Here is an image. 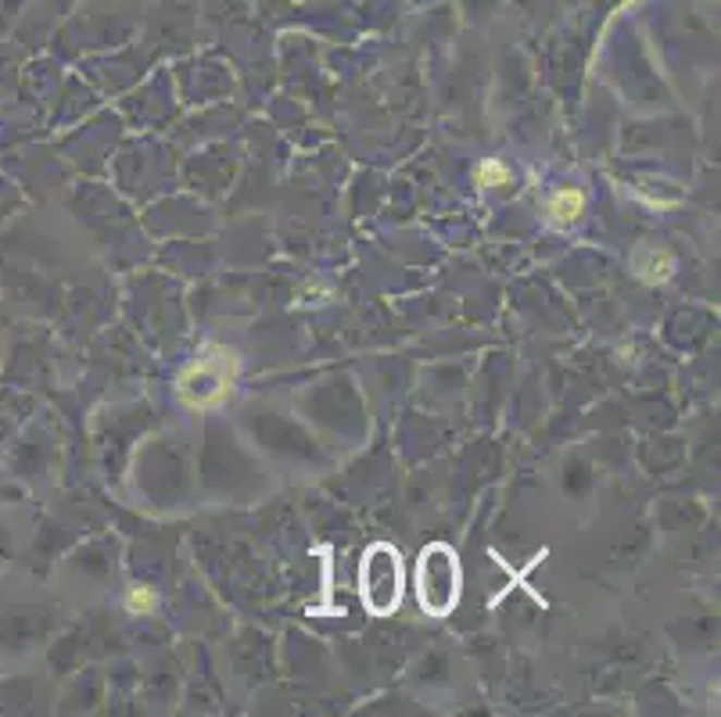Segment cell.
<instances>
[{
  "label": "cell",
  "mask_w": 721,
  "mask_h": 717,
  "mask_svg": "<svg viewBox=\"0 0 721 717\" xmlns=\"http://www.w3.org/2000/svg\"><path fill=\"white\" fill-rule=\"evenodd\" d=\"M244 358L234 344L205 341L198 355L176 374V399L191 413H216L234 399Z\"/></svg>",
  "instance_id": "obj_1"
},
{
  "label": "cell",
  "mask_w": 721,
  "mask_h": 717,
  "mask_svg": "<svg viewBox=\"0 0 721 717\" xmlns=\"http://www.w3.org/2000/svg\"><path fill=\"white\" fill-rule=\"evenodd\" d=\"M402 592H406V571H402V552L395 546H370L359 563V596L363 607L374 617H388L399 610Z\"/></svg>",
  "instance_id": "obj_2"
},
{
  "label": "cell",
  "mask_w": 721,
  "mask_h": 717,
  "mask_svg": "<svg viewBox=\"0 0 721 717\" xmlns=\"http://www.w3.org/2000/svg\"><path fill=\"white\" fill-rule=\"evenodd\" d=\"M460 585H463V571H460V556L452 552V546H445V542L427 546L417 560L420 610L431 617H449L452 607L460 603Z\"/></svg>",
  "instance_id": "obj_3"
},
{
  "label": "cell",
  "mask_w": 721,
  "mask_h": 717,
  "mask_svg": "<svg viewBox=\"0 0 721 717\" xmlns=\"http://www.w3.org/2000/svg\"><path fill=\"white\" fill-rule=\"evenodd\" d=\"M632 269L643 283L657 288V283H668L671 277H675L679 258L671 248H661V244H643V248H635V255H632Z\"/></svg>",
  "instance_id": "obj_4"
},
{
  "label": "cell",
  "mask_w": 721,
  "mask_h": 717,
  "mask_svg": "<svg viewBox=\"0 0 721 717\" xmlns=\"http://www.w3.org/2000/svg\"><path fill=\"white\" fill-rule=\"evenodd\" d=\"M585 208H589V194H585L582 187H560L549 194L546 219L553 230H571L585 219Z\"/></svg>",
  "instance_id": "obj_5"
},
{
  "label": "cell",
  "mask_w": 721,
  "mask_h": 717,
  "mask_svg": "<svg viewBox=\"0 0 721 717\" xmlns=\"http://www.w3.org/2000/svg\"><path fill=\"white\" fill-rule=\"evenodd\" d=\"M158 592L151 585H130L126 592H122V610H126L130 617H151L158 610Z\"/></svg>",
  "instance_id": "obj_6"
},
{
  "label": "cell",
  "mask_w": 721,
  "mask_h": 717,
  "mask_svg": "<svg viewBox=\"0 0 721 717\" xmlns=\"http://www.w3.org/2000/svg\"><path fill=\"white\" fill-rule=\"evenodd\" d=\"M474 183H478L481 191H503L513 183V172H510V166L503 162V158H485V162L478 166V172H474Z\"/></svg>",
  "instance_id": "obj_7"
}]
</instances>
